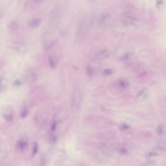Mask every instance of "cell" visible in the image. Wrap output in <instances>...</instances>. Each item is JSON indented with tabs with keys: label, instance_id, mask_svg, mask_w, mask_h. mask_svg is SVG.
<instances>
[{
	"label": "cell",
	"instance_id": "13",
	"mask_svg": "<svg viewBox=\"0 0 166 166\" xmlns=\"http://www.w3.org/2000/svg\"><path fill=\"white\" fill-rule=\"evenodd\" d=\"M122 127L124 129H128L129 127L127 125L124 124V125H123L122 126Z\"/></svg>",
	"mask_w": 166,
	"mask_h": 166
},
{
	"label": "cell",
	"instance_id": "11",
	"mask_svg": "<svg viewBox=\"0 0 166 166\" xmlns=\"http://www.w3.org/2000/svg\"><path fill=\"white\" fill-rule=\"evenodd\" d=\"M157 132L158 134H162L163 133V129L162 126H160L158 127Z\"/></svg>",
	"mask_w": 166,
	"mask_h": 166
},
{
	"label": "cell",
	"instance_id": "7",
	"mask_svg": "<svg viewBox=\"0 0 166 166\" xmlns=\"http://www.w3.org/2000/svg\"><path fill=\"white\" fill-rule=\"evenodd\" d=\"M9 26L12 29H15L17 27L18 25L15 21H11L10 23H9Z\"/></svg>",
	"mask_w": 166,
	"mask_h": 166
},
{
	"label": "cell",
	"instance_id": "10",
	"mask_svg": "<svg viewBox=\"0 0 166 166\" xmlns=\"http://www.w3.org/2000/svg\"><path fill=\"white\" fill-rule=\"evenodd\" d=\"M86 73L89 76H91L92 75L93 71L92 69L90 67H88L86 69Z\"/></svg>",
	"mask_w": 166,
	"mask_h": 166
},
{
	"label": "cell",
	"instance_id": "3",
	"mask_svg": "<svg viewBox=\"0 0 166 166\" xmlns=\"http://www.w3.org/2000/svg\"><path fill=\"white\" fill-rule=\"evenodd\" d=\"M41 20L40 19L38 18H36L31 20L29 23V25L30 27L32 28H37L40 25Z\"/></svg>",
	"mask_w": 166,
	"mask_h": 166
},
{
	"label": "cell",
	"instance_id": "4",
	"mask_svg": "<svg viewBox=\"0 0 166 166\" xmlns=\"http://www.w3.org/2000/svg\"><path fill=\"white\" fill-rule=\"evenodd\" d=\"M49 62L50 68H54L57 66L58 63V60L56 57L50 56L49 58Z\"/></svg>",
	"mask_w": 166,
	"mask_h": 166
},
{
	"label": "cell",
	"instance_id": "9",
	"mask_svg": "<svg viewBox=\"0 0 166 166\" xmlns=\"http://www.w3.org/2000/svg\"><path fill=\"white\" fill-rule=\"evenodd\" d=\"M163 0H157L156 2V5L158 7L163 5Z\"/></svg>",
	"mask_w": 166,
	"mask_h": 166
},
{
	"label": "cell",
	"instance_id": "12",
	"mask_svg": "<svg viewBox=\"0 0 166 166\" xmlns=\"http://www.w3.org/2000/svg\"><path fill=\"white\" fill-rule=\"evenodd\" d=\"M33 3L36 4H40L42 3L43 0H33Z\"/></svg>",
	"mask_w": 166,
	"mask_h": 166
},
{
	"label": "cell",
	"instance_id": "6",
	"mask_svg": "<svg viewBox=\"0 0 166 166\" xmlns=\"http://www.w3.org/2000/svg\"><path fill=\"white\" fill-rule=\"evenodd\" d=\"M28 114V110L26 109H24L23 110L21 111V118H25Z\"/></svg>",
	"mask_w": 166,
	"mask_h": 166
},
{
	"label": "cell",
	"instance_id": "14",
	"mask_svg": "<svg viewBox=\"0 0 166 166\" xmlns=\"http://www.w3.org/2000/svg\"><path fill=\"white\" fill-rule=\"evenodd\" d=\"M56 124L55 123L53 124L52 127V130H54L56 128Z\"/></svg>",
	"mask_w": 166,
	"mask_h": 166
},
{
	"label": "cell",
	"instance_id": "5",
	"mask_svg": "<svg viewBox=\"0 0 166 166\" xmlns=\"http://www.w3.org/2000/svg\"><path fill=\"white\" fill-rule=\"evenodd\" d=\"M18 145L19 148H20L21 150H23L27 146V143L25 141L21 140L19 141Z\"/></svg>",
	"mask_w": 166,
	"mask_h": 166
},
{
	"label": "cell",
	"instance_id": "8",
	"mask_svg": "<svg viewBox=\"0 0 166 166\" xmlns=\"http://www.w3.org/2000/svg\"><path fill=\"white\" fill-rule=\"evenodd\" d=\"M38 150V146L37 144L35 143L33 145V154L35 155L37 153Z\"/></svg>",
	"mask_w": 166,
	"mask_h": 166
},
{
	"label": "cell",
	"instance_id": "2",
	"mask_svg": "<svg viewBox=\"0 0 166 166\" xmlns=\"http://www.w3.org/2000/svg\"><path fill=\"white\" fill-rule=\"evenodd\" d=\"M64 10L63 7L59 5L55 6L52 9L50 15L49 24L53 27L59 25Z\"/></svg>",
	"mask_w": 166,
	"mask_h": 166
},
{
	"label": "cell",
	"instance_id": "1",
	"mask_svg": "<svg viewBox=\"0 0 166 166\" xmlns=\"http://www.w3.org/2000/svg\"><path fill=\"white\" fill-rule=\"evenodd\" d=\"M93 18L92 15H87L82 18L77 27L75 40L77 42H81L85 40L92 25Z\"/></svg>",
	"mask_w": 166,
	"mask_h": 166
}]
</instances>
